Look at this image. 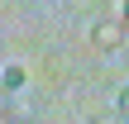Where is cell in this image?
Segmentation results:
<instances>
[{
	"instance_id": "6da1fadb",
	"label": "cell",
	"mask_w": 129,
	"mask_h": 124,
	"mask_svg": "<svg viewBox=\"0 0 129 124\" xmlns=\"http://www.w3.org/2000/svg\"><path fill=\"white\" fill-rule=\"evenodd\" d=\"M124 19H120V24H115V19H101V24H96V29H91V43H96V48H105V53H110V48H120V43H124Z\"/></svg>"
},
{
	"instance_id": "7a4b0ae2",
	"label": "cell",
	"mask_w": 129,
	"mask_h": 124,
	"mask_svg": "<svg viewBox=\"0 0 129 124\" xmlns=\"http://www.w3.org/2000/svg\"><path fill=\"white\" fill-rule=\"evenodd\" d=\"M5 86H10V91H19V86H24V72H19V67H10V72H5Z\"/></svg>"
},
{
	"instance_id": "3957f363",
	"label": "cell",
	"mask_w": 129,
	"mask_h": 124,
	"mask_svg": "<svg viewBox=\"0 0 129 124\" xmlns=\"http://www.w3.org/2000/svg\"><path fill=\"white\" fill-rule=\"evenodd\" d=\"M115 110H120V115H124V119H129V86H124V91H120V96H115Z\"/></svg>"
},
{
	"instance_id": "277c9868",
	"label": "cell",
	"mask_w": 129,
	"mask_h": 124,
	"mask_svg": "<svg viewBox=\"0 0 129 124\" xmlns=\"http://www.w3.org/2000/svg\"><path fill=\"white\" fill-rule=\"evenodd\" d=\"M86 124H124V115L115 110V115H96V119H86Z\"/></svg>"
},
{
	"instance_id": "5b68a950",
	"label": "cell",
	"mask_w": 129,
	"mask_h": 124,
	"mask_svg": "<svg viewBox=\"0 0 129 124\" xmlns=\"http://www.w3.org/2000/svg\"><path fill=\"white\" fill-rule=\"evenodd\" d=\"M124 24H129V0H124Z\"/></svg>"
}]
</instances>
